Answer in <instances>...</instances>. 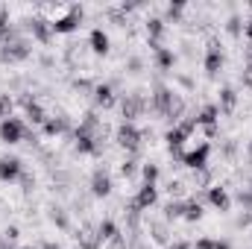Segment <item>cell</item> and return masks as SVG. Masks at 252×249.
I'll use <instances>...</instances> for the list:
<instances>
[{
  "mask_svg": "<svg viewBox=\"0 0 252 249\" xmlns=\"http://www.w3.org/2000/svg\"><path fill=\"white\" fill-rule=\"evenodd\" d=\"M12 106H15V103H12V97H9V94H0V124L12 115Z\"/></svg>",
  "mask_w": 252,
  "mask_h": 249,
  "instance_id": "484cf974",
  "label": "cell"
},
{
  "mask_svg": "<svg viewBox=\"0 0 252 249\" xmlns=\"http://www.w3.org/2000/svg\"><path fill=\"white\" fill-rule=\"evenodd\" d=\"M193 249H232V244H229V241H211V238H199V241L193 244Z\"/></svg>",
  "mask_w": 252,
  "mask_h": 249,
  "instance_id": "cb8c5ba5",
  "label": "cell"
},
{
  "mask_svg": "<svg viewBox=\"0 0 252 249\" xmlns=\"http://www.w3.org/2000/svg\"><path fill=\"white\" fill-rule=\"evenodd\" d=\"M27 56H30V44H27L24 38H18V41H12V44L0 47V62H6V64L24 62Z\"/></svg>",
  "mask_w": 252,
  "mask_h": 249,
  "instance_id": "5b68a950",
  "label": "cell"
},
{
  "mask_svg": "<svg viewBox=\"0 0 252 249\" xmlns=\"http://www.w3.org/2000/svg\"><path fill=\"white\" fill-rule=\"evenodd\" d=\"M208 202H211L217 211H229V205H232V196L226 193V187L211 185V187H208Z\"/></svg>",
  "mask_w": 252,
  "mask_h": 249,
  "instance_id": "7c38bea8",
  "label": "cell"
},
{
  "mask_svg": "<svg viewBox=\"0 0 252 249\" xmlns=\"http://www.w3.org/2000/svg\"><path fill=\"white\" fill-rule=\"evenodd\" d=\"M238 202L247 208V211H252V190L247 187V190H238Z\"/></svg>",
  "mask_w": 252,
  "mask_h": 249,
  "instance_id": "f1b7e54d",
  "label": "cell"
},
{
  "mask_svg": "<svg viewBox=\"0 0 252 249\" xmlns=\"http://www.w3.org/2000/svg\"><path fill=\"white\" fill-rule=\"evenodd\" d=\"M167 249H193L188 241H173V244H167Z\"/></svg>",
  "mask_w": 252,
  "mask_h": 249,
  "instance_id": "d6a6232c",
  "label": "cell"
},
{
  "mask_svg": "<svg viewBox=\"0 0 252 249\" xmlns=\"http://www.w3.org/2000/svg\"><path fill=\"white\" fill-rule=\"evenodd\" d=\"M217 118H220V109L217 106H205L193 121H196V126H205L208 129V126H217Z\"/></svg>",
  "mask_w": 252,
  "mask_h": 249,
  "instance_id": "e0dca14e",
  "label": "cell"
},
{
  "mask_svg": "<svg viewBox=\"0 0 252 249\" xmlns=\"http://www.w3.org/2000/svg\"><path fill=\"white\" fill-rule=\"evenodd\" d=\"M41 249H62V247H56V244H41Z\"/></svg>",
  "mask_w": 252,
  "mask_h": 249,
  "instance_id": "e575fe53",
  "label": "cell"
},
{
  "mask_svg": "<svg viewBox=\"0 0 252 249\" xmlns=\"http://www.w3.org/2000/svg\"><path fill=\"white\" fill-rule=\"evenodd\" d=\"M150 235H153L156 244H170V241H167V223H164V220L150 223Z\"/></svg>",
  "mask_w": 252,
  "mask_h": 249,
  "instance_id": "d6986e66",
  "label": "cell"
},
{
  "mask_svg": "<svg viewBox=\"0 0 252 249\" xmlns=\"http://www.w3.org/2000/svg\"><path fill=\"white\" fill-rule=\"evenodd\" d=\"M144 112H147V100H144L141 94H124V97H121V115H124V124H135Z\"/></svg>",
  "mask_w": 252,
  "mask_h": 249,
  "instance_id": "7a4b0ae2",
  "label": "cell"
},
{
  "mask_svg": "<svg viewBox=\"0 0 252 249\" xmlns=\"http://www.w3.org/2000/svg\"><path fill=\"white\" fill-rule=\"evenodd\" d=\"M30 30H32V35H35L41 44H47V41L53 38V21H47V18H32V21H30Z\"/></svg>",
  "mask_w": 252,
  "mask_h": 249,
  "instance_id": "52a82bcc",
  "label": "cell"
},
{
  "mask_svg": "<svg viewBox=\"0 0 252 249\" xmlns=\"http://www.w3.org/2000/svg\"><path fill=\"white\" fill-rule=\"evenodd\" d=\"M176 62V56H173V50H167V47H161V50H156V64H158V70H170Z\"/></svg>",
  "mask_w": 252,
  "mask_h": 249,
  "instance_id": "ffe728a7",
  "label": "cell"
},
{
  "mask_svg": "<svg viewBox=\"0 0 252 249\" xmlns=\"http://www.w3.org/2000/svg\"><path fill=\"white\" fill-rule=\"evenodd\" d=\"M250 158H252V141H250Z\"/></svg>",
  "mask_w": 252,
  "mask_h": 249,
  "instance_id": "d590c367",
  "label": "cell"
},
{
  "mask_svg": "<svg viewBox=\"0 0 252 249\" xmlns=\"http://www.w3.org/2000/svg\"><path fill=\"white\" fill-rule=\"evenodd\" d=\"M141 176H144V185H156L158 167H156V164H144V167H141Z\"/></svg>",
  "mask_w": 252,
  "mask_h": 249,
  "instance_id": "d4e9b609",
  "label": "cell"
},
{
  "mask_svg": "<svg viewBox=\"0 0 252 249\" xmlns=\"http://www.w3.org/2000/svg\"><path fill=\"white\" fill-rule=\"evenodd\" d=\"M202 202H196L193 196H190L188 202H185V220H190V223H196V220H202Z\"/></svg>",
  "mask_w": 252,
  "mask_h": 249,
  "instance_id": "44dd1931",
  "label": "cell"
},
{
  "mask_svg": "<svg viewBox=\"0 0 252 249\" xmlns=\"http://www.w3.org/2000/svg\"><path fill=\"white\" fill-rule=\"evenodd\" d=\"M24 167H21V158H0V179L3 182H15L21 179Z\"/></svg>",
  "mask_w": 252,
  "mask_h": 249,
  "instance_id": "9c48e42d",
  "label": "cell"
},
{
  "mask_svg": "<svg viewBox=\"0 0 252 249\" xmlns=\"http://www.w3.org/2000/svg\"><path fill=\"white\" fill-rule=\"evenodd\" d=\"M109 249H126V238L121 235L118 241H112V244H109Z\"/></svg>",
  "mask_w": 252,
  "mask_h": 249,
  "instance_id": "836d02e7",
  "label": "cell"
},
{
  "mask_svg": "<svg viewBox=\"0 0 252 249\" xmlns=\"http://www.w3.org/2000/svg\"><path fill=\"white\" fill-rule=\"evenodd\" d=\"M27 124L21 121V118H6L3 124H0V141H6V144H18V141H24L27 138Z\"/></svg>",
  "mask_w": 252,
  "mask_h": 249,
  "instance_id": "3957f363",
  "label": "cell"
},
{
  "mask_svg": "<svg viewBox=\"0 0 252 249\" xmlns=\"http://www.w3.org/2000/svg\"><path fill=\"white\" fill-rule=\"evenodd\" d=\"M235 106H238V91H235V88H223V91H220V106H217V109H220L223 115H232Z\"/></svg>",
  "mask_w": 252,
  "mask_h": 249,
  "instance_id": "2e32d148",
  "label": "cell"
},
{
  "mask_svg": "<svg viewBox=\"0 0 252 249\" xmlns=\"http://www.w3.org/2000/svg\"><path fill=\"white\" fill-rule=\"evenodd\" d=\"M135 173H138V161H135V158H126L124 164H121V176H124V179H132Z\"/></svg>",
  "mask_w": 252,
  "mask_h": 249,
  "instance_id": "4316f807",
  "label": "cell"
},
{
  "mask_svg": "<svg viewBox=\"0 0 252 249\" xmlns=\"http://www.w3.org/2000/svg\"><path fill=\"white\" fill-rule=\"evenodd\" d=\"M156 199H158V187H156V185H141V187H138V193H135V202H138V208H141V211L153 208V205H156Z\"/></svg>",
  "mask_w": 252,
  "mask_h": 249,
  "instance_id": "30bf717a",
  "label": "cell"
},
{
  "mask_svg": "<svg viewBox=\"0 0 252 249\" xmlns=\"http://www.w3.org/2000/svg\"><path fill=\"white\" fill-rule=\"evenodd\" d=\"M167 193H170V199H179V196H185L188 193V185L182 182V179H170L167 182V187H164Z\"/></svg>",
  "mask_w": 252,
  "mask_h": 249,
  "instance_id": "603a6c76",
  "label": "cell"
},
{
  "mask_svg": "<svg viewBox=\"0 0 252 249\" xmlns=\"http://www.w3.org/2000/svg\"><path fill=\"white\" fill-rule=\"evenodd\" d=\"M205 70L214 76L217 70H223V53H205Z\"/></svg>",
  "mask_w": 252,
  "mask_h": 249,
  "instance_id": "7402d4cb",
  "label": "cell"
},
{
  "mask_svg": "<svg viewBox=\"0 0 252 249\" xmlns=\"http://www.w3.org/2000/svg\"><path fill=\"white\" fill-rule=\"evenodd\" d=\"M70 129V118L67 115H56V118H47V124H44V135H50V138H56V135H62Z\"/></svg>",
  "mask_w": 252,
  "mask_h": 249,
  "instance_id": "4fadbf2b",
  "label": "cell"
},
{
  "mask_svg": "<svg viewBox=\"0 0 252 249\" xmlns=\"http://www.w3.org/2000/svg\"><path fill=\"white\" fill-rule=\"evenodd\" d=\"M226 30H229L232 35H241V32H244V21H241L238 15H232V18H229V24H226Z\"/></svg>",
  "mask_w": 252,
  "mask_h": 249,
  "instance_id": "83f0119b",
  "label": "cell"
},
{
  "mask_svg": "<svg viewBox=\"0 0 252 249\" xmlns=\"http://www.w3.org/2000/svg\"><path fill=\"white\" fill-rule=\"evenodd\" d=\"M179 217H185V202H182V199H170V202L164 205V223L179 220Z\"/></svg>",
  "mask_w": 252,
  "mask_h": 249,
  "instance_id": "ac0fdd59",
  "label": "cell"
},
{
  "mask_svg": "<svg viewBox=\"0 0 252 249\" xmlns=\"http://www.w3.org/2000/svg\"><path fill=\"white\" fill-rule=\"evenodd\" d=\"M244 85L252 88V62H247V67H244Z\"/></svg>",
  "mask_w": 252,
  "mask_h": 249,
  "instance_id": "1f68e13d",
  "label": "cell"
},
{
  "mask_svg": "<svg viewBox=\"0 0 252 249\" xmlns=\"http://www.w3.org/2000/svg\"><path fill=\"white\" fill-rule=\"evenodd\" d=\"M97 238H100V244H112V241H118L121 238V232H118V226L112 223V220H103L100 226H97Z\"/></svg>",
  "mask_w": 252,
  "mask_h": 249,
  "instance_id": "5bb4252c",
  "label": "cell"
},
{
  "mask_svg": "<svg viewBox=\"0 0 252 249\" xmlns=\"http://www.w3.org/2000/svg\"><path fill=\"white\" fill-rule=\"evenodd\" d=\"M21 187H24V190H32V187H35V176H30V173H21Z\"/></svg>",
  "mask_w": 252,
  "mask_h": 249,
  "instance_id": "f546056e",
  "label": "cell"
},
{
  "mask_svg": "<svg viewBox=\"0 0 252 249\" xmlns=\"http://www.w3.org/2000/svg\"><path fill=\"white\" fill-rule=\"evenodd\" d=\"M250 190H252V182H250Z\"/></svg>",
  "mask_w": 252,
  "mask_h": 249,
  "instance_id": "8d00e7d4",
  "label": "cell"
},
{
  "mask_svg": "<svg viewBox=\"0 0 252 249\" xmlns=\"http://www.w3.org/2000/svg\"><path fill=\"white\" fill-rule=\"evenodd\" d=\"M24 109H27V121H30V124H35V126L47 124V112H44L32 97H24Z\"/></svg>",
  "mask_w": 252,
  "mask_h": 249,
  "instance_id": "8fae6325",
  "label": "cell"
},
{
  "mask_svg": "<svg viewBox=\"0 0 252 249\" xmlns=\"http://www.w3.org/2000/svg\"><path fill=\"white\" fill-rule=\"evenodd\" d=\"M208 153H211V147H208L205 141H199L196 150H190V153L182 156V164H185L188 170H202V167H208Z\"/></svg>",
  "mask_w": 252,
  "mask_h": 249,
  "instance_id": "277c9868",
  "label": "cell"
},
{
  "mask_svg": "<svg viewBox=\"0 0 252 249\" xmlns=\"http://www.w3.org/2000/svg\"><path fill=\"white\" fill-rule=\"evenodd\" d=\"M91 94H94V106H97V109H112V106H115V100H118L112 85H94V91H91Z\"/></svg>",
  "mask_w": 252,
  "mask_h": 249,
  "instance_id": "ba28073f",
  "label": "cell"
},
{
  "mask_svg": "<svg viewBox=\"0 0 252 249\" xmlns=\"http://www.w3.org/2000/svg\"><path fill=\"white\" fill-rule=\"evenodd\" d=\"M115 141H118V147L126 150L129 156H138L141 153V129H135L132 124H121L118 126V135H115Z\"/></svg>",
  "mask_w": 252,
  "mask_h": 249,
  "instance_id": "6da1fadb",
  "label": "cell"
},
{
  "mask_svg": "<svg viewBox=\"0 0 252 249\" xmlns=\"http://www.w3.org/2000/svg\"><path fill=\"white\" fill-rule=\"evenodd\" d=\"M91 193L94 196H109L112 193V176H109L106 167H97L91 173Z\"/></svg>",
  "mask_w": 252,
  "mask_h": 249,
  "instance_id": "8992f818",
  "label": "cell"
},
{
  "mask_svg": "<svg viewBox=\"0 0 252 249\" xmlns=\"http://www.w3.org/2000/svg\"><path fill=\"white\" fill-rule=\"evenodd\" d=\"M91 50L97 53V56H106L109 53V35L103 32V30H91Z\"/></svg>",
  "mask_w": 252,
  "mask_h": 249,
  "instance_id": "9a60e30c",
  "label": "cell"
},
{
  "mask_svg": "<svg viewBox=\"0 0 252 249\" xmlns=\"http://www.w3.org/2000/svg\"><path fill=\"white\" fill-rule=\"evenodd\" d=\"M182 12H185V6H182V3H170V6H167V18H179Z\"/></svg>",
  "mask_w": 252,
  "mask_h": 249,
  "instance_id": "4dcf8cb0",
  "label": "cell"
}]
</instances>
